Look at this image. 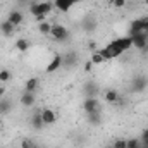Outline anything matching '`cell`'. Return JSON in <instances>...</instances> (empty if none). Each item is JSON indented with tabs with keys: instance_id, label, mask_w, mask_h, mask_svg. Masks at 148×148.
<instances>
[{
	"instance_id": "cell-18",
	"label": "cell",
	"mask_w": 148,
	"mask_h": 148,
	"mask_svg": "<svg viewBox=\"0 0 148 148\" xmlns=\"http://www.w3.org/2000/svg\"><path fill=\"white\" fill-rule=\"evenodd\" d=\"M10 77H12V73L9 69H2L0 71V83H7V81H10Z\"/></svg>"
},
{
	"instance_id": "cell-23",
	"label": "cell",
	"mask_w": 148,
	"mask_h": 148,
	"mask_svg": "<svg viewBox=\"0 0 148 148\" xmlns=\"http://www.w3.org/2000/svg\"><path fill=\"white\" fill-rule=\"evenodd\" d=\"M112 3H114L115 9H122L126 5V0H112Z\"/></svg>"
},
{
	"instance_id": "cell-14",
	"label": "cell",
	"mask_w": 148,
	"mask_h": 148,
	"mask_svg": "<svg viewBox=\"0 0 148 148\" xmlns=\"http://www.w3.org/2000/svg\"><path fill=\"white\" fill-rule=\"evenodd\" d=\"M52 23H48V21H43V23H40L38 24V33L40 35H45V36H48L50 33H52Z\"/></svg>"
},
{
	"instance_id": "cell-20",
	"label": "cell",
	"mask_w": 148,
	"mask_h": 148,
	"mask_svg": "<svg viewBox=\"0 0 148 148\" xmlns=\"http://www.w3.org/2000/svg\"><path fill=\"white\" fill-rule=\"evenodd\" d=\"M127 148H141V141L138 138H131L127 140Z\"/></svg>"
},
{
	"instance_id": "cell-11",
	"label": "cell",
	"mask_w": 148,
	"mask_h": 148,
	"mask_svg": "<svg viewBox=\"0 0 148 148\" xmlns=\"http://www.w3.org/2000/svg\"><path fill=\"white\" fill-rule=\"evenodd\" d=\"M103 100H105L107 103L114 105V103H119V102H121V95H119L115 90H107V91L103 93Z\"/></svg>"
},
{
	"instance_id": "cell-30",
	"label": "cell",
	"mask_w": 148,
	"mask_h": 148,
	"mask_svg": "<svg viewBox=\"0 0 148 148\" xmlns=\"http://www.w3.org/2000/svg\"><path fill=\"white\" fill-rule=\"evenodd\" d=\"M145 3H148V0H145Z\"/></svg>"
},
{
	"instance_id": "cell-21",
	"label": "cell",
	"mask_w": 148,
	"mask_h": 148,
	"mask_svg": "<svg viewBox=\"0 0 148 148\" xmlns=\"http://www.w3.org/2000/svg\"><path fill=\"white\" fill-rule=\"evenodd\" d=\"M140 141H141V147H148V129H145V131L141 133Z\"/></svg>"
},
{
	"instance_id": "cell-16",
	"label": "cell",
	"mask_w": 148,
	"mask_h": 148,
	"mask_svg": "<svg viewBox=\"0 0 148 148\" xmlns=\"http://www.w3.org/2000/svg\"><path fill=\"white\" fill-rule=\"evenodd\" d=\"M29 47H31V43H29V40H26V38H19V40L16 41V48H17L19 52H28Z\"/></svg>"
},
{
	"instance_id": "cell-2",
	"label": "cell",
	"mask_w": 148,
	"mask_h": 148,
	"mask_svg": "<svg viewBox=\"0 0 148 148\" xmlns=\"http://www.w3.org/2000/svg\"><path fill=\"white\" fill-rule=\"evenodd\" d=\"M55 5H53V2L52 0H43V2H38V3H33L31 7H29V12L33 14V17H36L40 14H43V16H48L50 12H52V9H53Z\"/></svg>"
},
{
	"instance_id": "cell-9",
	"label": "cell",
	"mask_w": 148,
	"mask_h": 148,
	"mask_svg": "<svg viewBox=\"0 0 148 148\" xmlns=\"http://www.w3.org/2000/svg\"><path fill=\"white\" fill-rule=\"evenodd\" d=\"M79 0H53V5L60 10V12H67L73 5H76Z\"/></svg>"
},
{
	"instance_id": "cell-1",
	"label": "cell",
	"mask_w": 148,
	"mask_h": 148,
	"mask_svg": "<svg viewBox=\"0 0 148 148\" xmlns=\"http://www.w3.org/2000/svg\"><path fill=\"white\" fill-rule=\"evenodd\" d=\"M133 47V38L131 36H122L115 38L114 41H110L109 45H105L103 48H100V53L105 57V60H112L119 55H122L126 50H129Z\"/></svg>"
},
{
	"instance_id": "cell-25",
	"label": "cell",
	"mask_w": 148,
	"mask_h": 148,
	"mask_svg": "<svg viewBox=\"0 0 148 148\" xmlns=\"http://www.w3.org/2000/svg\"><path fill=\"white\" fill-rule=\"evenodd\" d=\"M35 21H36L38 24H40V23H43V21H47V16H43V14H40V16H36V17H35Z\"/></svg>"
},
{
	"instance_id": "cell-28",
	"label": "cell",
	"mask_w": 148,
	"mask_h": 148,
	"mask_svg": "<svg viewBox=\"0 0 148 148\" xmlns=\"http://www.w3.org/2000/svg\"><path fill=\"white\" fill-rule=\"evenodd\" d=\"M0 131H2V122H0Z\"/></svg>"
},
{
	"instance_id": "cell-8",
	"label": "cell",
	"mask_w": 148,
	"mask_h": 148,
	"mask_svg": "<svg viewBox=\"0 0 148 148\" xmlns=\"http://www.w3.org/2000/svg\"><path fill=\"white\" fill-rule=\"evenodd\" d=\"M133 38V47L140 48V50H145L148 45V33H140V35H134Z\"/></svg>"
},
{
	"instance_id": "cell-6",
	"label": "cell",
	"mask_w": 148,
	"mask_h": 148,
	"mask_svg": "<svg viewBox=\"0 0 148 148\" xmlns=\"http://www.w3.org/2000/svg\"><path fill=\"white\" fill-rule=\"evenodd\" d=\"M83 110L86 112V114H98V112L102 110V107H100V102H98V100H95V98H86V100L83 102Z\"/></svg>"
},
{
	"instance_id": "cell-3",
	"label": "cell",
	"mask_w": 148,
	"mask_h": 148,
	"mask_svg": "<svg viewBox=\"0 0 148 148\" xmlns=\"http://www.w3.org/2000/svg\"><path fill=\"white\" fill-rule=\"evenodd\" d=\"M140 33H148V16L134 19L129 24V36H134V35H140Z\"/></svg>"
},
{
	"instance_id": "cell-5",
	"label": "cell",
	"mask_w": 148,
	"mask_h": 148,
	"mask_svg": "<svg viewBox=\"0 0 148 148\" xmlns=\"http://www.w3.org/2000/svg\"><path fill=\"white\" fill-rule=\"evenodd\" d=\"M40 117H41V121H43L45 126H50V124H53L57 121V112L53 110V109L45 107V109H41V112H40Z\"/></svg>"
},
{
	"instance_id": "cell-19",
	"label": "cell",
	"mask_w": 148,
	"mask_h": 148,
	"mask_svg": "<svg viewBox=\"0 0 148 148\" xmlns=\"http://www.w3.org/2000/svg\"><path fill=\"white\" fill-rule=\"evenodd\" d=\"M112 148H127V140H124V138H117V140L112 143Z\"/></svg>"
},
{
	"instance_id": "cell-10",
	"label": "cell",
	"mask_w": 148,
	"mask_h": 148,
	"mask_svg": "<svg viewBox=\"0 0 148 148\" xmlns=\"http://www.w3.org/2000/svg\"><path fill=\"white\" fill-rule=\"evenodd\" d=\"M7 21L12 24V26H21L23 24V21H24V16H23V12H19V10H12L10 14H9V17H7Z\"/></svg>"
},
{
	"instance_id": "cell-15",
	"label": "cell",
	"mask_w": 148,
	"mask_h": 148,
	"mask_svg": "<svg viewBox=\"0 0 148 148\" xmlns=\"http://www.w3.org/2000/svg\"><path fill=\"white\" fill-rule=\"evenodd\" d=\"M0 29H2V33H3L5 36H12V35H14V29H16V26H12V24H10L7 19H5V21L0 24Z\"/></svg>"
},
{
	"instance_id": "cell-17",
	"label": "cell",
	"mask_w": 148,
	"mask_h": 148,
	"mask_svg": "<svg viewBox=\"0 0 148 148\" xmlns=\"http://www.w3.org/2000/svg\"><path fill=\"white\" fill-rule=\"evenodd\" d=\"M90 60L93 62V66H100V64L107 62V60H105V57L100 53V50H95V52L91 53V59H90Z\"/></svg>"
},
{
	"instance_id": "cell-27",
	"label": "cell",
	"mask_w": 148,
	"mask_h": 148,
	"mask_svg": "<svg viewBox=\"0 0 148 148\" xmlns=\"http://www.w3.org/2000/svg\"><path fill=\"white\" fill-rule=\"evenodd\" d=\"M5 90H7V88L0 84V98H2V97H5Z\"/></svg>"
},
{
	"instance_id": "cell-7",
	"label": "cell",
	"mask_w": 148,
	"mask_h": 148,
	"mask_svg": "<svg viewBox=\"0 0 148 148\" xmlns=\"http://www.w3.org/2000/svg\"><path fill=\"white\" fill-rule=\"evenodd\" d=\"M62 62H64V57L62 55H53V59L47 64V67H45V71L48 74L55 73V71H59L60 69V66H62Z\"/></svg>"
},
{
	"instance_id": "cell-29",
	"label": "cell",
	"mask_w": 148,
	"mask_h": 148,
	"mask_svg": "<svg viewBox=\"0 0 148 148\" xmlns=\"http://www.w3.org/2000/svg\"><path fill=\"white\" fill-rule=\"evenodd\" d=\"M145 50H147V52H148V45H147V48H145Z\"/></svg>"
},
{
	"instance_id": "cell-4",
	"label": "cell",
	"mask_w": 148,
	"mask_h": 148,
	"mask_svg": "<svg viewBox=\"0 0 148 148\" xmlns=\"http://www.w3.org/2000/svg\"><path fill=\"white\" fill-rule=\"evenodd\" d=\"M50 36L53 38L55 41H64L66 38L69 36V31H67V28L62 26V24H53V26H52V33H50Z\"/></svg>"
},
{
	"instance_id": "cell-13",
	"label": "cell",
	"mask_w": 148,
	"mask_h": 148,
	"mask_svg": "<svg viewBox=\"0 0 148 148\" xmlns=\"http://www.w3.org/2000/svg\"><path fill=\"white\" fill-rule=\"evenodd\" d=\"M38 77H29L26 83H24V91H29V93H35L38 90Z\"/></svg>"
},
{
	"instance_id": "cell-24",
	"label": "cell",
	"mask_w": 148,
	"mask_h": 148,
	"mask_svg": "<svg viewBox=\"0 0 148 148\" xmlns=\"http://www.w3.org/2000/svg\"><path fill=\"white\" fill-rule=\"evenodd\" d=\"M21 148H35V145H33L29 140H24V141H23V145H21Z\"/></svg>"
},
{
	"instance_id": "cell-22",
	"label": "cell",
	"mask_w": 148,
	"mask_h": 148,
	"mask_svg": "<svg viewBox=\"0 0 148 148\" xmlns=\"http://www.w3.org/2000/svg\"><path fill=\"white\" fill-rule=\"evenodd\" d=\"M10 110V103L9 102H0V114H7Z\"/></svg>"
},
{
	"instance_id": "cell-26",
	"label": "cell",
	"mask_w": 148,
	"mask_h": 148,
	"mask_svg": "<svg viewBox=\"0 0 148 148\" xmlns=\"http://www.w3.org/2000/svg\"><path fill=\"white\" fill-rule=\"evenodd\" d=\"M91 67H93V62H91V60H88V62L84 64V69H86V71H91Z\"/></svg>"
},
{
	"instance_id": "cell-12",
	"label": "cell",
	"mask_w": 148,
	"mask_h": 148,
	"mask_svg": "<svg viewBox=\"0 0 148 148\" xmlns=\"http://www.w3.org/2000/svg\"><path fill=\"white\" fill-rule=\"evenodd\" d=\"M35 102H36L35 93L24 91V93L21 95V105H23V107H33V105H35Z\"/></svg>"
}]
</instances>
